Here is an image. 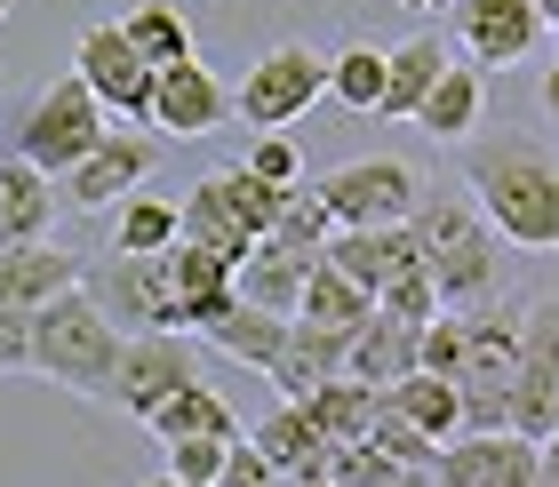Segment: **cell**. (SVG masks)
I'll list each match as a JSON object with an SVG mask.
<instances>
[{
    "mask_svg": "<svg viewBox=\"0 0 559 487\" xmlns=\"http://www.w3.org/2000/svg\"><path fill=\"white\" fill-rule=\"evenodd\" d=\"M464 185H472V209L496 224V240L512 248H551L559 240V176H551V152L544 136H464Z\"/></svg>",
    "mask_w": 559,
    "mask_h": 487,
    "instance_id": "6da1fadb",
    "label": "cell"
},
{
    "mask_svg": "<svg viewBox=\"0 0 559 487\" xmlns=\"http://www.w3.org/2000/svg\"><path fill=\"white\" fill-rule=\"evenodd\" d=\"M416 240V264L431 280V296L448 304V312H464V304H488L496 280H503V240L496 224L472 209V200L455 192H416V209L400 216Z\"/></svg>",
    "mask_w": 559,
    "mask_h": 487,
    "instance_id": "7a4b0ae2",
    "label": "cell"
},
{
    "mask_svg": "<svg viewBox=\"0 0 559 487\" xmlns=\"http://www.w3.org/2000/svg\"><path fill=\"white\" fill-rule=\"evenodd\" d=\"M112 360H120V328H112V312H105V304H96V296L81 288V280L24 312V368H40L48 383H64V392L105 400Z\"/></svg>",
    "mask_w": 559,
    "mask_h": 487,
    "instance_id": "3957f363",
    "label": "cell"
},
{
    "mask_svg": "<svg viewBox=\"0 0 559 487\" xmlns=\"http://www.w3.org/2000/svg\"><path fill=\"white\" fill-rule=\"evenodd\" d=\"M520 368V320L496 304H464L455 312V360L448 383L464 400V431H503V383Z\"/></svg>",
    "mask_w": 559,
    "mask_h": 487,
    "instance_id": "277c9868",
    "label": "cell"
},
{
    "mask_svg": "<svg viewBox=\"0 0 559 487\" xmlns=\"http://www.w3.org/2000/svg\"><path fill=\"white\" fill-rule=\"evenodd\" d=\"M152 168H160V144L144 136V128H105L81 161L57 176V209H81V216H112L129 192L152 185Z\"/></svg>",
    "mask_w": 559,
    "mask_h": 487,
    "instance_id": "5b68a950",
    "label": "cell"
},
{
    "mask_svg": "<svg viewBox=\"0 0 559 487\" xmlns=\"http://www.w3.org/2000/svg\"><path fill=\"white\" fill-rule=\"evenodd\" d=\"M192 376H200V344L185 336V328H129V336H120V360H112L105 400L129 407V416L144 424L152 407H160L176 383H192Z\"/></svg>",
    "mask_w": 559,
    "mask_h": 487,
    "instance_id": "8992f818",
    "label": "cell"
},
{
    "mask_svg": "<svg viewBox=\"0 0 559 487\" xmlns=\"http://www.w3.org/2000/svg\"><path fill=\"white\" fill-rule=\"evenodd\" d=\"M320 88H328L320 48L280 40V48H264V57L248 64V81H240V96H233V112L257 128V136H272V128H288L296 112H312V105H320Z\"/></svg>",
    "mask_w": 559,
    "mask_h": 487,
    "instance_id": "52a82bcc",
    "label": "cell"
},
{
    "mask_svg": "<svg viewBox=\"0 0 559 487\" xmlns=\"http://www.w3.org/2000/svg\"><path fill=\"white\" fill-rule=\"evenodd\" d=\"M440 487H551V448L520 440V431H455L431 455Z\"/></svg>",
    "mask_w": 559,
    "mask_h": 487,
    "instance_id": "ba28073f",
    "label": "cell"
},
{
    "mask_svg": "<svg viewBox=\"0 0 559 487\" xmlns=\"http://www.w3.org/2000/svg\"><path fill=\"white\" fill-rule=\"evenodd\" d=\"M96 136H105V105H96L88 81L72 72V81H57L33 112H24V128H16V161H33L40 176H64Z\"/></svg>",
    "mask_w": 559,
    "mask_h": 487,
    "instance_id": "9c48e42d",
    "label": "cell"
},
{
    "mask_svg": "<svg viewBox=\"0 0 559 487\" xmlns=\"http://www.w3.org/2000/svg\"><path fill=\"white\" fill-rule=\"evenodd\" d=\"M503 431H520V440L551 448L559 431V344H551V304L520 320V368L503 383Z\"/></svg>",
    "mask_w": 559,
    "mask_h": 487,
    "instance_id": "30bf717a",
    "label": "cell"
},
{
    "mask_svg": "<svg viewBox=\"0 0 559 487\" xmlns=\"http://www.w3.org/2000/svg\"><path fill=\"white\" fill-rule=\"evenodd\" d=\"M440 16L455 24V48H464V64H479V72H512V64H527V57L544 48V33H551V24L527 9V0H448Z\"/></svg>",
    "mask_w": 559,
    "mask_h": 487,
    "instance_id": "8fae6325",
    "label": "cell"
},
{
    "mask_svg": "<svg viewBox=\"0 0 559 487\" xmlns=\"http://www.w3.org/2000/svg\"><path fill=\"white\" fill-rule=\"evenodd\" d=\"M320 209L336 216V224H400L416 209V192H424V176L408 161H352L336 176H320Z\"/></svg>",
    "mask_w": 559,
    "mask_h": 487,
    "instance_id": "7c38bea8",
    "label": "cell"
},
{
    "mask_svg": "<svg viewBox=\"0 0 559 487\" xmlns=\"http://www.w3.org/2000/svg\"><path fill=\"white\" fill-rule=\"evenodd\" d=\"M72 72L88 81V96L105 105V120L136 128L144 120V96H152V64L136 57L129 40H120V24H88L81 48H72Z\"/></svg>",
    "mask_w": 559,
    "mask_h": 487,
    "instance_id": "4fadbf2b",
    "label": "cell"
},
{
    "mask_svg": "<svg viewBox=\"0 0 559 487\" xmlns=\"http://www.w3.org/2000/svg\"><path fill=\"white\" fill-rule=\"evenodd\" d=\"M144 120L160 128V136H209V128L233 120V96H224V81L200 64V48H192V57H176V64L152 72Z\"/></svg>",
    "mask_w": 559,
    "mask_h": 487,
    "instance_id": "5bb4252c",
    "label": "cell"
},
{
    "mask_svg": "<svg viewBox=\"0 0 559 487\" xmlns=\"http://www.w3.org/2000/svg\"><path fill=\"white\" fill-rule=\"evenodd\" d=\"M320 264H336L352 288H368V304H376V288H392L400 272H424L408 224H336V233L320 240Z\"/></svg>",
    "mask_w": 559,
    "mask_h": 487,
    "instance_id": "9a60e30c",
    "label": "cell"
},
{
    "mask_svg": "<svg viewBox=\"0 0 559 487\" xmlns=\"http://www.w3.org/2000/svg\"><path fill=\"white\" fill-rule=\"evenodd\" d=\"M312 256L320 248H288V240H257L233 264V296L240 304H257V312H280V320H296V296H304V272H312Z\"/></svg>",
    "mask_w": 559,
    "mask_h": 487,
    "instance_id": "2e32d148",
    "label": "cell"
},
{
    "mask_svg": "<svg viewBox=\"0 0 559 487\" xmlns=\"http://www.w3.org/2000/svg\"><path fill=\"white\" fill-rule=\"evenodd\" d=\"M344 352H352V328H320V320H288L280 328V352H272V383H280V400H296V392H312V383L328 376H344Z\"/></svg>",
    "mask_w": 559,
    "mask_h": 487,
    "instance_id": "e0dca14e",
    "label": "cell"
},
{
    "mask_svg": "<svg viewBox=\"0 0 559 487\" xmlns=\"http://www.w3.org/2000/svg\"><path fill=\"white\" fill-rule=\"evenodd\" d=\"M57 176H40L33 161H16V152H0V248L16 240H48V224H57Z\"/></svg>",
    "mask_w": 559,
    "mask_h": 487,
    "instance_id": "ac0fdd59",
    "label": "cell"
},
{
    "mask_svg": "<svg viewBox=\"0 0 559 487\" xmlns=\"http://www.w3.org/2000/svg\"><path fill=\"white\" fill-rule=\"evenodd\" d=\"M479 96H488V81H479V64H464V57H448L440 64V81H431L424 96H416V128L424 136H440V144H464L472 128H479Z\"/></svg>",
    "mask_w": 559,
    "mask_h": 487,
    "instance_id": "d6986e66",
    "label": "cell"
},
{
    "mask_svg": "<svg viewBox=\"0 0 559 487\" xmlns=\"http://www.w3.org/2000/svg\"><path fill=\"white\" fill-rule=\"evenodd\" d=\"M280 312H257V304H240V296H224L209 320L192 328V344H209L224 352V360H240V368H272V352H280Z\"/></svg>",
    "mask_w": 559,
    "mask_h": 487,
    "instance_id": "ffe728a7",
    "label": "cell"
},
{
    "mask_svg": "<svg viewBox=\"0 0 559 487\" xmlns=\"http://www.w3.org/2000/svg\"><path fill=\"white\" fill-rule=\"evenodd\" d=\"M416 368V328L392 320V312H368L360 328H352V352H344V376L368 383V392H384V383H400Z\"/></svg>",
    "mask_w": 559,
    "mask_h": 487,
    "instance_id": "44dd1931",
    "label": "cell"
},
{
    "mask_svg": "<svg viewBox=\"0 0 559 487\" xmlns=\"http://www.w3.org/2000/svg\"><path fill=\"white\" fill-rule=\"evenodd\" d=\"M72 280H81V256H64V248H48V240L0 248V304H16V312L48 304L57 288H72Z\"/></svg>",
    "mask_w": 559,
    "mask_h": 487,
    "instance_id": "7402d4cb",
    "label": "cell"
},
{
    "mask_svg": "<svg viewBox=\"0 0 559 487\" xmlns=\"http://www.w3.org/2000/svg\"><path fill=\"white\" fill-rule=\"evenodd\" d=\"M376 400H384V407H392L400 424H416V431H424L431 448L464 431V400H455V383H448V376H431V368H408L400 383H384V392H376Z\"/></svg>",
    "mask_w": 559,
    "mask_h": 487,
    "instance_id": "603a6c76",
    "label": "cell"
},
{
    "mask_svg": "<svg viewBox=\"0 0 559 487\" xmlns=\"http://www.w3.org/2000/svg\"><path fill=\"white\" fill-rule=\"evenodd\" d=\"M176 240L209 248V256H224V264H240V256L257 248V233L233 216V200H224L216 176H209V185H192V200H176Z\"/></svg>",
    "mask_w": 559,
    "mask_h": 487,
    "instance_id": "cb8c5ba5",
    "label": "cell"
},
{
    "mask_svg": "<svg viewBox=\"0 0 559 487\" xmlns=\"http://www.w3.org/2000/svg\"><path fill=\"white\" fill-rule=\"evenodd\" d=\"M288 407L320 431L328 448H352L376 424V392H368V383H352V376H328V383H312V392H296Z\"/></svg>",
    "mask_w": 559,
    "mask_h": 487,
    "instance_id": "d4e9b609",
    "label": "cell"
},
{
    "mask_svg": "<svg viewBox=\"0 0 559 487\" xmlns=\"http://www.w3.org/2000/svg\"><path fill=\"white\" fill-rule=\"evenodd\" d=\"M248 448H257L264 464H272V479H320V464H328V440L296 416L288 400H280L272 416H264L257 431H248Z\"/></svg>",
    "mask_w": 559,
    "mask_h": 487,
    "instance_id": "484cf974",
    "label": "cell"
},
{
    "mask_svg": "<svg viewBox=\"0 0 559 487\" xmlns=\"http://www.w3.org/2000/svg\"><path fill=\"white\" fill-rule=\"evenodd\" d=\"M440 64H448V40H440V33H408L400 48H384V96H376V112H384V120H408L416 96L440 81Z\"/></svg>",
    "mask_w": 559,
    "mask_h": 487,
    "instance_id": "4316f807",
    "label": "cell"
},
{
    "mask_svg": "<svg viewBox=\"0 0 559 487\" xmlns=\"http://www.w3.org/2000/svg\"><path fill=\"white\" fill-rule=\"evenodd\" d=\"M144 424H152V440H192V431H224V440H233V431H240V424H233V407H224V392H209L200 376H192V383H176V392L152 407Z\"/></svg>",
    "mask_w": 559,
    "mask_h": 487,
    "instance_id": "83f0119b",
    "label": "cell"
},
{
    "mask_svg": "<svg viewBox=\"0 0 559 487\" xmlns=\"http://www.w3.org/2000/svg\"><path fill=\"white\" fill-rule=\"evenodd\" d=\"M376 312L368 288H352V280L336 264H320L312 256V272H304V296H296V320H320V328H360Z\"/></svg>",
    "mask_w": 559,
    "mask_h": 487,
    "instance_id": "f1b7e54d",
    "label": "cell"
},
{
    "mask_svg": "<svg viewBox=\"0 0 559 487\" xmlns=\"http://www.w3.org/2000/svg\"><path fill=\"white\" fill-rule=\"evenodd\" d=\"M120 40H129L152 72H160V64H176V57H192V24L176 16L168 0H144V9H129V16H120Z\"/></svg>",
    "mask_w": 559,
    "mask_h": 487,
    "instance_id": "f546056e",
    "label": "cell"
},
{
    "mask_svg": "<svg viewBox=\"0 0 559 487\" xmlns=\"http://www.w3.org/2000/svg\"><path fill=\"white\" fill-rule=\"evenodd\" d=\"M176 240V200H152V192H129L112 209V256H160Z\"/></svg>",
    "mask_w": 559,
    "mask_h": 487,
    "instance_id": "4dcf8cb0",
    "label": "cell"
},
{
    "mask_svg": "<svg viewBox=\"0 0 559 487\" xmlns=\"http://www.w3.org/2000/svg\"><path fill=\"white\" fill-rule=\"evenodd\" d=\"M328 96L352 112H376V96H384V48H344L328 64Z\"/></svg>",
    "mask_w": 559,
    "mask_h": 487,
    "instance_id": "1f68e13d",
    "label": "cell"
},
{
    "mask_svg": "<svg viewBox=\"0 0 559 487\" xmlns=\"http://www.w3.org/2000/svg\"><path fill=\"white\" fill-rule=\"evenodd\" d=\"M360 448L376 455V464H424V472H431V455H440V448H431V440H424L416 424H400V416H392L384 400H376V424L360 431Z\"/></svg>",
    "mask_w": 559,
    "mask_h": 487,
    "instance_id": "d6a6232c",
    "label": "cell"
},
{
    "mask_svg": "<svg viewBox=\"0 0 559 487\" xmlns=\"http://www.w3.org/2000/svg\"><path fill=\"white\" fill-rule=\"evenodd\" d=\"M328 233H336V216L320 209V192H304V185H288L280 192V216H272V240H288V248H320Z\"/></svg>",
    "mask_w": 559,
    "mask_h": 487,
    "instance_id": "836d02e7",
    "label": "cell"
},
{
    "mask_svg": "<svg viewBox=\"0 0 559 487\" xmlns=\"http://www.w3.org/2000/svg\"><path fill=\"white\" fill-rule=\"evenodd\" d=\"M216 185H224V200H233V216L264 240V233H272V216H280V192H288V185H264V176H248V168H216Z\"/></svg>",
    "mask_w": 559,
    "mask_h": 487,
    "instance_id": "e575fe53",
    "label": "cell"
},
{
    "mask_svg": "<svg viewBox=\"0 0 559 487\" xmlns=\"http://www.w3.org/2000/svg\"><path fill=\"white\" fill-rule=\"evenodd\" d=\"M240 440V431H233ZM224 431H192V440H160L168 448V479H185V487H216V472H224Z\"/></svg>",
    "mask_w": 559,
    "mask_h": 487,
    "instance_id": "d590c367",
    "label": "cell"
},
{
    "mask_svg": "<svg viewBox=\"0 0 559 487\" xmlns=\"http://www.w3.org/2000/svg\"><path fill=\"white\" fill-rule=\"evenodd\" d=\"M376 312H392V320H408V328H424V320H440L448 304L431 296V280H424V272H400L392 288H376Z\"/></svg>",
    "mask_w": 559,
    "mask_h": 487,
    "instance_id": "8d00e7d4",
    "label": "cell"
},
{
    "mask_svg": "<svg viewBox=\"0 0 559 487\" xmlns=\"http://www.w3.org/2000/svg\"><path fill=\"white\" fill-rule=\"evenodd\" d=\"M240 168H248V176H264V185H296V144L272 128V136H257V152H248Z\"/></svg>",
    "mask_w": 559,
    "mask_h": 487,
    "instance_id": "74e56055",
    "label": "cell"
},
{
    "mask_svg": "<svg viewBox=\"0 0 559 487\" xmlns=\"http://www.w3.org/2000/svg\"><path fill=\"white\" fill-rule=\"evenodd\" d=\"M16 368H24V312L0 304V376H16Z\"/></svg>",
    "mask_w": 559,
    "mask_h": 487,
    "instance_id": "f35d334b",
    "label": "cell"
},
{
    "mask_svg": "<svg viewBox=\"0 0 559 487\" xmlns=\"http://www.w3.org/2000/svg\"><path fill=\"white\" fill-rule=\"evenodd\" d=\"M360 487H431V472H424V464H376Z\"/></svg>",
    "mask_w": 559,
    "mask_h": 487,
    "instance_id": "ab89813d",
    "label": "cell"
},
{
    "mask_svg": "<svg viewBox=\"0 0 559 487\" xmlns=\"http://www.w3.org/2000/svg\"><path fill=\"white\" fill-rule=\"evenodd\" d=\"M400 9H416V16H440V9H448V0H400Z\"/></svg>",
    "mask_w": 559,
    "mask_h": 487,
    "instance_id": "60d3db41",
    "label": "cell"
},
{
    "mask_svg": "<svg viewBox=\"0 0 559 487\" xmlns=\"http://www.w3.org/2000/svg\"><path fill=\"white\" fill-rule=\"evenodd\" d=\"M527 9H536V16H544V24H551V16H559V0H527Z\"/></svg>",
    "mask_w": 559,
    "mask_h": 487,
    "instance_id": "b9f144b4",
    "label": "cell"
},
{
    "mask_svg": "<svg viewBox=\"0 0 559 487\" xmlns=\"http://www.w3.org/2000/svg\"><path fill=\"white\" fill-rule=\"evenodd\" d=\"M144 487H185V479H168V472H160V479H144Z\"/></svg>",
    "mask_w": 559,
    "mask_h": 487,
    "instance_id": "7bdbcfd3",
    "label": "cell"
},
{
    "mask_svg": "<svg viewBox=\"0 0 559 487\" xmlns=\"http://www.w3.org/2000/svg\"><path fill=\"white\" fill-rule=\"evenodd\" d=\"M9 9H16V0H0V24H9Z\"/></svg>",
    "mask_w": 559,
    "mask_h": 487,
    "instance_id": "ee69618b",
    "label": "cell"
},
{
    "mask_svg": "<svg viewBox=\"0 0 559 487\" xmlns=\"http://www.w3.org/2000/svg\"><path fill=\"white\" fill-rule=\"evenodd\" d=\"M431 487H440V479H431Z\"/></svg>",
    "mask_w": 559,
    "mask_h": 487,
    "instance_id": "f6af8a7d",
    "label": "cell"
}]
</instances>
